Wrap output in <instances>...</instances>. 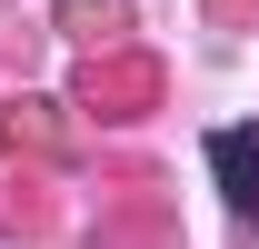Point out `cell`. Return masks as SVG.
I'll return each instance as SVG.
<instances>
[{
  "mask_svg": "<svg viewBox=\"0 0 259 249\" xmlns=\"http://www.w3.org/2000/svg\"><path fill=\"white\" fill-rule=\"evenodd\" d=\"M209 180L239 219H259V130H209Z\"/></svg>",
  "mask_w": 259,
  "mask_h": 249,
  "instance_id": "cell-1",
  "label": "cell"
}]
</instances>
